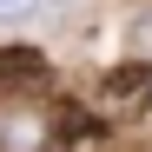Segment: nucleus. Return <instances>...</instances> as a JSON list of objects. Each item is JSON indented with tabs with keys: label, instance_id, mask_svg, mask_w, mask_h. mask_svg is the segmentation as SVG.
Instances as JSON below:
<instances>
[{
	"label": "nucleus",
	"instance_id": "nucleus-1",
	"mask_svg": "<svg viewBox=\"0 0 152 152\" xmlns=\"http://www.w3.org/2000/svg\"><path fill=\"white\" fill-rule=\"evenodd\" d=\"M145 93H152V66L145 60H126V66H113L106 80H99V99H106V106H139Z\"/></svg>",
	"mask_w": 152,
	"mask_h": 152
},
{
	"label": "nucleus",
	"instance_id": "nucleus-4",
	"mask_svg": "<svg viewBox=\"0 0 152 152\" xmlns=\"http://www.w3.org/2000/svg\"><path fill=\"white\" fill-rule=\"evenodd\" d=\"M132 40H139V46H152V13H139V27H132Z\"/></svg>",
	"mask_w": 152,
	"mask_h": 152
},
{
	"label": "nucleus",
	"instance_id": "nucleus-3",
	"mask_svg": "<svg viewBox=\"0 0 152 152\" xmlns=\"http://www.w3.org/2000/svg\"><path fill=\"white\" fill-rule=\"evenodd\" d=\"M33 13V0H0V20H27Z\"/></svg>",
	"mask_w": 152,
	"mask_h": 152
},
{
	"label": "nucleus",
	"instance_id": "nucleus-2",
	"mask_svg": "<svg viewBox=\"0 0 152 152\" xmlns=\"http://www.w3.org/2000/svg\"><path fill=\"white\" fill-rule=\"evenodd\" d=\"M0 86H13V93H33V86H46V60L40 53H27V46H7L0 53Z\"/></svg>",
	"mask_w": 152,
	"mask_h": 152
}]
</instances>
